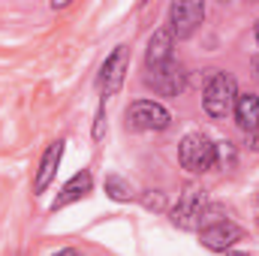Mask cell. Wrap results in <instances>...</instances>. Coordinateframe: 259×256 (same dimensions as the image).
I'll list each match as a JSON object with an SVG mask.
<instances>
[{
  "label": "cell",
  "mask_w": 259,
  "mask_h": 256,
  "mask_svg": "<svg viewBox=\"0 0 259 256\" xmlns=\"http://www.w3.org/2000/svg\"><path fill=\"white\" fill-rule=\"evenodd\" d=\"M253 36H256V46H259V21H256V27H253Z\"/></svg>",
  "instance_id": "19"
},
{
  "label": "cell",
  "mask_w": 259,
  "mask_h": 256,
  "mask_svg": "<svg viewBox=\"0 0 259 256\" xmlns=\"http://www.w3.org/2000/svg\"><path fill=\"white\" fill-rule=\"evenodd\" d=\"M235 100H238V84L229 72H211L208 84H205V94H202V106L211 118H226L232 115L235 109Z\"/></svg>",
  "instance_id": "1"
},
{
  "label": "cell",
  "mask_w": 259,
  "mask_h": 256,
  "mask_svg": "<svg viewBox=\"0 0 259 256\" xmlns=\"http://www.w3.org/2000/svg\"><path fill=\"white\" fill-rule=\"evenodd\" d=\"M172 49H175V36H172L166 27L154 30L151 39H148V52H145V64H148V69H157V66L175 61V58H172Z\"/></svg>",
  "instance_id": "10"
},
{
  "label": "cell",
  "mask_w": 259,
  "mask_h": 256,
  "mask_svg": "<svg viewBox=\"0 0 259 256\" xmlns=\"http://www.w3.org/2000/svg\"><path fill=\"white\" fill-rule=\"evenodd\" d=\"M232 115H235V124L238 127L253 136L259 130V97L256 94H238Z\"/></svg>",
  "instance_id": "12"
},
{
  "label": "cell",
  "mask_w": 259,
  "mask_h": 256,
  "mask_svg": "<svg viewBox=\"0 0 259 256\" xmlns=\"http://www.w3.org/2000/svg\"><path fill=\"white\" fill-rule=\"evenodd\" d=\"M145 81H148L157 94H163V97H178V94L184 91V84H187V72L181 69V64L169 61V64L157 66V69H148Z\"/></svg>",
  "instance_id": "7"
},
{
  "label": "cell",
  "mask_w": 259,
  "mask_h": 256,
  "mask_svg": "<svg viewBox=\"0 0 259 256\" xmlns=\"http://www.w3.org/2000/svg\"><path fill=\"white\" fill-rule=\"evenodd\" d=\"M226 256H250V253H235V250H226Z\"/></svg>",
  "instance_id": "18"
},
{
  "label": "cell",
  "mask_w": 259,
  "mask_h": 256,
  "mask_svg": "<svg viewBox=\"0 0 259 256\" xmlns=\"http://www.w3.org/2000/svg\"><path fill=\"white\" fill-rule=\"evenodd\" d=\"M250 145H253V148H256V151H259V130H256V133H253V142H250Z\"/></svg>",
  "instance_id": "17"
},
{
  "label": "cell",
  "mask_w": 259,
  "mask_h": 256,
  "mask_svg": "<svg viewBox=\"0 0 259 256\" xmlns=\"http://www.w3.org/2000/svg\"><path fill=\"white\" fill-rule=\"evenodd\" d=\"M91 187H94V175H91L88 169L75 172V175H72V178L66 181L64 187H61V193H58V199L52 202V211H61V208H66V205H72V202L84 199V196L91 193Z\"/></svg>",
  "instance_id": "11"
},
{
  "label": "cell",
  "mask_w": 259,
  "mask_h": 256,
  "mask_svg": "<svg viewBox=\"0 0 259 256\" xmlns=\"http://www.w3.org/2000/svg\"><path fill=\"white\" fill-rule=\"evenodd\" d=\"M64 139H58V142H52L49 148H46V154H42V163H39V169H36V178H33V193L39 196V193L49 190V184L55 181V175H58V166H61V160H64Z\"/></svg>",
  "instance_id": "9"
},
{
  "label": "cell",
  "mask_w": 259,
  "mask_h": 256,
  "mask_svg": "<svg viewBox=\"0 0 259 256\" xmlns=\"http://www.w3.org/2000/svg\"><path fill=\"white\" fill-rule=\"evenodd\" d=\"M208 208V193L202 190L199 184H190L187 190L181 193L178 205L172 208V223L184 232H193L202 226V214Z\"/></svg>",
  "instance_id": "3"
},
{
  "label": "cell",
  "mask_w": 259,
  "mask_h": 256,
  "mask_svg": "<svg viewBox=\"0 0 259 256\" xmlns=\"http://www.w3.org/2000/svg\"><path fill=\"white\" fill-rule=\"evenodd\" d=\"M172 124V115L163 103L154 100H136L127 109V127L139 133H154V130H166Z\"/></svg>",
  "instance_id": "4"
},
{
  "label": "cell",
  "mask_w": 259,
  "mask_h": 256,
  "mask_svg": "<svg viewBox=\"0 0 259 256\" xmlns=\"http://www.w3.org/2000/svg\"><path fill=\"white\" fill-rule=\"evenodd\" d=\"M139 199H142V205L148 211H163L166 208V193H160V190H145Z\"/></svg>",
  "instance_id": "14"
},
{
  "label": "cell",
  "mask_w": 259,
  "mask_h": 256,
  "mask_svg": "<svg viewBox=\"0 0 259 256\" xmlns=\"http://www.w3.org/2000/svg\"><path fill=\"white\" fill-rule=\"evenodd\" d=\"M178 157L187 172L199 175V172H208L217 166V145L205 133H187L178 145Z\"/></svg>",
  "instance_id": "2"
},
{
  "label": "cell",
  "mask_w": 259,
  "mask_h": 256,
  "mask_svg": "<svg viewBox=\"0 0 259 256\" xmlns=\"http://www.w3.org/2000/svg\"><path fill=\"white\" fill-rule=\"evenodd\" d=\"M55 256H84L81 250H75V247H64V250H58Z\"/></svg>",
  "instance_id": "16"
},
{
  "label": "cell",
  "mask_w": 259,
  "mask_h": 256,
  "mask_svg": "<svg viewBox=\"0 0 259 256\" xmlns=\"http://www.w3.org/2000/svg\"><path fill=\"white\" fill-rule=\"evenodd\" d=\"M103 130H106V106H100L97 121H94V139H97V142L103 139Z\"/></svg>",
  "instance_id": "15"
},
{
  "label": "cell",
  "mask_w": 259,
  "mask_h": 256,
  "mask_svg": "<svg viewBox=\"0 0 259 256\" xmlns=\"http://www.w3.org/2000/svg\"><path fill=\"white\" fill-rule=\"evenodd\" d=\"M202 21H205V3L202 0H175L169 6V24H172L169 33L178 39L193 36Z\"/></svg>",
  "instance_id": "5"
},
{
  "label": "cell",
  "mask_w": 259,
  "mask_h": 256,
  "mask_svg": "<svg viewBox=\"0 0 259 256\" xmlns=\"http://www.w3.org/2000/svg\"><path fill=\"white\" fill-rule=\"evenodd\" d=\"M241 235H244V229H241L238 223L220 220V223L202 229V247H208V250H214V253H226L235 241H241Z\"/></svg>",
  "instance_id": "8"
},
{
  "label": "cell",
  "mask_w": 259,
  "mask_h": 256,
  "mask_svg": "<svg viewBox=\"0 0 259 256\" xmlns=\"http://www.w3.org/2000/svg\"><path fill=\"white\" fill-rule=\"evenodd\" d=\"M106 193H109L115 202H130V199H136L133 184H130V181H124L121 175H109V178H106Z\"/></svg>",
  "instance_id": "13"
},
{
  "label": "cell",
  "mask_w": 259,
  "mask_h": 256,
  "mask_svg": "<svg viewBox=\"0 0 259 256\" xmlns=\"http://www.w3.org/2000/svg\"><path fill=\"white\" fill-rule=\"evenodd\" d=\"M256 69H259V64H256Z\"/></svg>",
  "instance_id": "20"
},
{
  "label": "cell",
  "mask_w": 259,
  "mask_h": 256,
  "mask_svg": "<svg viewBox=\"0 0 259 256\" xmlns=\"http://www.w3.org/2000/svg\"><path fill=\"white\" fill-rule=\"evenodd\" d=\"M127 66H130V55H127V46H118L106 64L100 66V78H97V88L103 91V97H115L127 78Z\"/></svg>",
  "instance_id": "6"
}]
</instances>
